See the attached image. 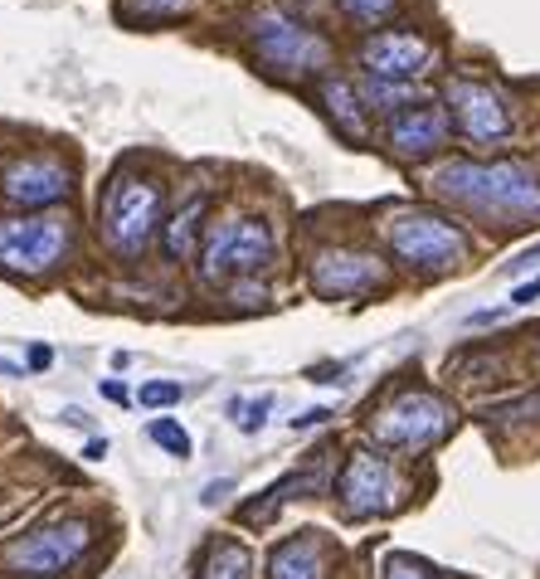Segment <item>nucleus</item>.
<instances>
[{"label": "nucleus", "instance_id": "nucleus-1", "mask_svg": "<svg viewBox=\"0 0 540 579\" xmlns=\"http://www.w3.org/2000/svg\"><path fill=\"white\" fill-rule=\"evenodd\" d=\"M433 190L502 224L540 219V176L521 161H448L433 171Z\"/></svg>", "mask_w": 540, "mask_h": 579}, {"label": "nucleus", "instance_id": "nucleus-2", "mask_svg": "<svg viewBox=\"0 0 540 579\" xmlns=\"http://www.w3.org/2000/svg\"><path fill=\"white\" fill-rule=\"evenodd\" d=\"M448 424H453L448 399H438L433 390H399L390 404L375 409L370 434H375V443H385V448L419 453V448H429V443H438V438L448 434Z\"/></svg>", "mask_w": 540, "mask_h": 579}, {"label": "nucleus", "instance_id": "nucleus-3", "mask_svg": "<svg viewBox=\"0 0 540 579\" xmlns=\"http://www.w3.org/2000/svg\"><path fill=\"white\" fill-rule=\"evenodd\" d=\"M156 219H161V190L146 176H112L108 195H103V229H108V244L117 254H142L146 239L156 234Z\"/></svg>", "mask_w": 540, "mask_h": 579}, {"label": "nucleus", "instance_id": "nucleus-4", "mask_svg": "<svg viewBox=\"0 0 540 579\" xmlns=\"http://www.w3.org/2000/svg\"><path fill=\"white\" fill-rule=\"evenodd\" d=\"M385 239H390L399 263H409L419 273H443V268L463 263V254H468V239H463L458 224H448L438 215H419V210L390 219Z\"/></svg>", "mask_w": 540, "mask_h": 579}, {"label": "nucleus", "instance_id": "nucleus-5", "mask_svg": "<svg viewBox=\"0 0 540 579\" xmlns=\"http://www.w3.org/2000/svg\"><path fill=\"white\" fill-rule=\"evenodd\" d=\"M273 258V234L263 219L234 215L215 224L205 234V249H200V273L210 283H224V278H239V273H253Z\"/></svg>", "mask_w": 540, "mask_h": 579}, {"label": "nucleus", "instance_id": "nucleus-6", "mask_svg": "<svg viewBox=\"0 0 540 579\" xmlns=\"http://www.w3.org/2000/svg\"><path fill=\"white\" fill-rule=\"evenodd\" d=\"M88 521H49L20 541L0 545V565L10 575H64L73 560L88 550Z\"/></svg>", "mask_w": 540, "mask_h": 579}, {"label": "nucleus", "instance_id": "nucleus-7", "mask_svg": "<svg viewBox=\"0 0 540 579\" xmlns=\"http://www.w3.org/2000/svg\"><path fill=\"white\" fill-rule=\"evenodd\" d=\"M249 39H253V49H258V59L273 64L278 73H317L331 59V44L317 30L297 25L288 15H273V10L253 15Z\"/></svg>", "mask_w": 540, "mask_h": 579}, {"label": "nucleus", "instance_id": "nucleus-8", "mask_svg": "<svg viewBox=\"0 0 540 579\" xmlns=\"http://www.w3.org/2000/svg\"><path fill=\"white\" fill-rule=\"evenodd\" d=\"M69 249V224L54 215L0 219V268L10 273H44Z\"/></svg>", "mask_w": 540, "mask_h": 579}, {"label": "nucleus", "instance_id": "nucleus-9", "mask_svg": "<svg viewBox=\"0 0 540 579\" xmlns=\"http://www.w3.org/2000/svg\"><path fill=\"white\" fill-rule=\"evenodd\" d=\"M336 497H341V511L356 516V521L360 516H385V511H395V502H399V477L385 458L351 453L341 477H336Z\"/></svg>", "mask_w": 540, "mask_h": 579}, {"label": "nucleus", "instance_id": "nucleus-10", "mask_svg": "<svg viewBox=\"0 0 540 579\" xmlns=\"http://www.w3.org/2000/svg\"><path fill=\"white\" fill-rule=\"evenodd\" d=\"M448 108L458 117L463 137H472V142H502L506 132H511L506 103L487 83H477V78H453L448 83Z\"/></svg>", "mask_w": 540, "mask_h": 579}, {"label": "nucleus", "instance_id": "nucleus-11", "mask_svg": "<svg viewBox=\"0 0 540 579\" xmlns=\"http://www.w3.org/2000/svg\"><path fill=\"white\" fill-rule=\"evenodd\" d=\"M360 64L370 69V78H385V83H409L433 64V49L409 30H385V35H370L360 49Z\"/></svg>", "mask_w": 540, "mask_h": 579}, {"label": "nucleus", "instance_id": "nucleus-12", "mask_svg": "<svg viewBox=\"0 0 540 579\" xmlns=\"http://www.w3.org/2000/svg\"><path fill=\"white\" fill-rule=\"evenodd\" d=\"M385 268L370 254H351V249H326L312 263V288L322 297H360V292L380 288Z\"/></svg>", "mask_w": 540, "mask_h": 579}, {"label": "nucleus", "instance_id": "nucleus-13", "mask_svg": "<svg viewBox=\"0 0 540 579\" xmlns=\"http://www.w3.org/2000/svg\"><path fill=\"white\" fill-rule=\"evenodd\" d=\"M5 200L10 205H25V210H35V205H54V200H64L69 195V171L59 166V161H20V166H10L5 171Z\"/></svg>", "mask_w": 540, "mask_h": 579}, {"label": "nucleus", "instance_id": "nucleus-14", "mask_svg": "<svg viewBox=\"0 0 540 579\" xmlns=\"http://www.w3.org/2000/svg\"><path fill=\"white\" fill-rule=\"evenodd\" d=\"M448 137V112L443 108H409V112H395L390 117V146L399 156H429L438 151Z\"/></svg>", "mask_w": 540, "mask_h": 579}, {"label": "nucleus", "instance_id": "nucleus-15", "mask_svg": "<svg viewBox=\"0 0 540 579\" xmlns=\"http://www.w3.org/2000/svg\"><path fill=\"white\" fill-rule=\"evenodd\" d=\"M268 579H322V541L317 536H288L268 555Z\"/></svg>", "mask_w": 540, "mask_h": 579}, {"label": "nucleus", "instance_id": "nucleus-16", "mask_svg": "<svg viewBox=\"0 0 540 579\" xmlns=\"http://www.w3.org/2000/svg\"><path fill=\"white\" fill-rule=\"evenodd\" d=\"M200 215H205V195H190L176 215L166 219V254H171V258H190V249H195V229H200Z\"/></svg>", "mask_w": 540, "mask_h": 579}, {"label": "nucleus", "instance_id": "nucleus-17", "mask_svg": "<svg viewBox=\"0 0 540 579\" xmlns=\"http://www.w3.org/2000/svg\"><path fill=\"white\" fill-rule=\"evenodd\" d=\"M322 103H326V112L336 117V127H341V132H351V137H360V132H365V117H360V98H356V88H351V83L331 78V83L322 88Z\"/></svg>", "mask_w": 540, "mask_h": 579}, {"label": "nucleus", "instance_id": "nucleus-18", "mask_svg": "<svg viewBox=\"0 0 540 579\" xmlns=\"http://www.w3.org/2000/svg\"><path fill=\"white\" fill-rule=\"evenodd\" d=\"M249 575H253V555L239 541H219L210 550V560H205V570H200V579H249Z\"/></svg>", "mask_w": 540, "mask_h": 579}, {"label": "nucleus", "instance_id": "nucleus-19", "mask_svg": "<svg viewBox=\"0 0 540 579\" xmlns=\"http://www.w3.org/2000/svg\"><path fill=\"white\" fill-rule=\"evenodd\" d=\"M268 409H273V395H253V399H234L229 404V419L239 434H258L268 424Z\"/></svg>", "mask_w": 540, "mask_h": 579}, {"label": "nucleus", "instance_id": "nucleus-20", "mask_svg": "<svg viewBox=\"0 0 540 579\" xmlns=\"http://www.w3.org/2000/svg\"><path fill=\"white\" fill-rule=\"evenodd\" d=\"M151 443H161L166 453H176V458H190V434L180 429L176 419H151V429H146Z\"/></svg>", "mask_w": 540, "mask_h": 579}, {"label": "nucleus", "instance_id": "nucleus-21", "mask_svg": "<svg viewBox=\"0 0 540 579\" xmlns=\"http://www.w3.org/2000/svg\"><path fill=\"white\" fill-rule=\"evenodd\" d=\"M180 385H171V380H146L142 390H137V399H142L146 409H171V404H180Z\"/></svg>", "mask_w": 540, "mask_h": 579}, {"label": "nucleus", "instance_id": "nucleus-22", "mask_svg": "<svg viewBox=\"0 0 540 579\" xmlns=\"http://www.w3.org/2000/svg\"><path fill=\"white\" fill-rule=\"evenodd\" d=\"M395 5H399V0H341V10H346L351 20H360V25H375V20H385Z\"/></svg>", "mask_w": 540, "mask_h": 579}, {"label": "nucleus", "instance_id": "nucleus-23", "mask_svg": "<svg viewBox=\"0 0 540 579\" xmlns=\"http://www.w3.org/2000/svg\"><path fill=\"white\" fill-rule=\"evenodd\" d=\"M385 579H433L429 565H419L414 555H390L385 560Z\"/></svg>", "mask_w": 540, "mask_h": 579}, {"label": "nucleus", "instance_id": "nucleus-24", "mask_svg": "<svg viewBox=\"0 0 540 579\" xmlns=\"http://www.w3.org/2000/svg\"><path fill=\"white\" fill-rule=\"evenodd\" d=\"M365 98H370L375 108H395V103H404V83H385V78H370Z\"/></svg>", "mask_w": 540, "mask_h": 579}, {"label": "nucleus", "instance_id": "nucleus-25", "mask_svg": "<svg viewBox=\"0 0 540 579\" xmlns=\"http://www.w3.org/2000/svg\"><path fill=\"white\" fill-rule=\"evenodd\" d=\"M137 10H146V15H171V10H180L185 0H132Z\"/></svg>", "mask_w": 540, "mask_h": 579}, {"label": "nucleus", "instance_id": "nucleus-26", "mask_svg": "<svg viewBox=\"0 0 540 579\" xmlns=\"http://www.w3.org/2000/svg\"><path fill=\"white\" fill-rule=\"evenodd\" d=\"M326 419H331V409H307V414L292 419V429H312V424H326Z\"/></svg>", "mask_w": 540, "mask_h": 579}, {"label": "nucleus", "instance_id": "nucleus-27", "mask_svg": "<svg viewBox=\"0 0 540 579\" xmlns=\"http://www.w3.org/2000/svg\"><path fill=\"white\" fill-rule=\"evenodd\" d=\"M540 297V278H531V283H521V288L511 292V302H516V307H526V302H536Z\"/></svg>", "mask_w": 540, "mask_h": 579}, {"label": "nucleus", "instance_id": "nucleus-28", "mask_svg": "<svg viewBox=\"0 0 540 579\" xmlns=\"http://www.w3.org/2000/svg\"><path fill=\"white\" fill-rule=\"evenodd\" d=\"M229 487H234V482H210V487L200 492V502H205V507H215V502L224 497V492H229Z\"/></svg>", "mask_w": 540, "mask_h": 579}, {"label": "nucleus", "instance_id": "nucleus-29", "mask_svg": "<svg viewBox=\"0 0 540 579\" xmlns=\"http://www.w3.org/2000/svg\"><path fill=\"white\" fill-rule=\"evenodd\" d=\"M49 361H54L49 346H35V351H30V370H49Z\"/></svg>", "mask_w": 540, "mask_h": 579}, {"label": "nucleus", "instance_id": "nucleus-30", "mask_svg": "<svg viewBox=\"0 0 540 579\" xmlns=\"http://www.w3.org/2000/svg\"><path fill=\"white\" fill-rule=\"evenodd\" d=\"M83 458H93V463H98V458H108V438H93V443L83 448Z\"/></svg>", "mask_w": 540, "mask_h": 579}, {"label": "nucleus", "instance_id": "nucleus-31", "mask_svg": "<svg viewBox=\"0 0 540 579\" xmlns=\"http://www.w3.org/2000/svg\"><path fill=\"white\" fill-rule=\"evenodd\" d=\"M103 395H108V399H117V404H122V399H127V390H122L117 380H108V385H103Z\"/></svg>", "mask_w": 540, "mask_h": 579}, {"label": "nucleus", "instance_id": "nucleus-32", "mask_svg": "<svg viewBox=\"0 0 540 579\" xmlns=\"http://www.w3.org/2000/svg\"><path fill=\"white\" fill-rule=\"evenodd\" d=\"M0 375H25L20 365H10V361H0Z\"/></svg>", "mask_w": 540, "mask_h": 579}]
</instances>
